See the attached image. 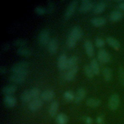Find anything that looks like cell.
Here are the masks:
<instances>
[{
	"label": "cell",
	"mask_w": 124,
	"mask_h": 124,
	"mask_svg": "<svg viewBox=\"0 0 124 124\" xmlns=\"http://www.w3.org/2000/svg\"><path fill=\"white\" fill-rule=\"evenodd\" d=\"M85 50L89 57H92L94 54V48L92 42L89 40H86L84 43Z\"/></svg>",
	"instance_id": "4fadbf2b"
},
{
	"label": "cell",
	"mask_w": 124,
	"mask_h": 124,
	"mask_svg": "<svg viewBox=\"0 0 124 124\" xmlns=\"http://www.w3.org/2000/svg\"><path fill=\"white\" fill-rule=\"evenodd\" d=\"M43 104V100L40 98L33 99L29 104V108L30 110L34 111L38 109Z\"/></svg>",
	"instance_id": "ba28073f"
},
{
	"label": "cell",
	"mask_w": 124,
	"mask_h": 124,
	"mask_svg": "<svg viewBox=\"0 0 124 124\" xmlns=\"http://www.w3.org/2000/svg\"><path fill=\"white\" fill-rule=\"evenodd\" d=\"M78 61V57L76 55H72L67 59L66 69H69L73 66L76 65V63Z\"/></svg>",
	"instance_id": "4316f807"
},
{
	"label": "cell",
	"mask_w": 124,
	"mask_h": 124,
	"mask_svg": "<svg viewBox=\"0 0 124 124\" xmlns=\"http://www.w3.org/2000/svg\"><path fill=\"white\" fill-rule=\"evenodd\" d=\"M75 95L74 93L71 91H66L63 93V97L64 99L68 101L74 100Z\"/></svg>",
	"instance_id": "d6a6232c"
},
{
	"label": "cell",
	"mask_w": 124,
	"mask_h": 124,
	"mask_svg": "<svg viewBox=\"0 0 124 124\" xmlns=\"http://www.w3.org/2000/svg\"><path fill=\"white\" fill-rule=\"evenodd\" d=\"M123 14L119 10H114L111 12L109 16V19L111 21L115 22L121 20L122 18Z\"/></svg>",
	"instance_id": "44dd1931"
},
{
	"label": "cell",
	"mask_w": 124,
	"mask_h": 124,
	"mask_svg": "<svg viewBox=\"0 0 124 124\" xmlns=\"http://www.w3.org/2000/svg\"><path fill=\"white\" fill-rule=\"evenodd\" d=\"M78 67L77 65L69 68L64 75V78L65 80L67 81L72 80L74 78L75 75L78 71Z\"/></svg>",
	"instance_id": "52a82bcc"
},
{
	"label": "cell",
	"mask_w": 124,
	"mask_h": 124,
	"mask_svg": "<svg viewBox=\"0 0 124 124\" xmlns=\"http://www.w3.org/2000/svg\"><path fill=\"white\" fill-rule=\"evenodd\" d=\"M94 74H97L99 72V65L98 62L95 59L92 60L90 65Z\"/></svg>",
	"instance_id": "f1b7e54d"
},
{
	"label": "cell",
	"mask_w": 124,
	"mask_h": 124,
	"mask_svg": "<svg viewBox=\"0 0 124 124\" xmlns=\"http://www.w3.org/2000/svg\"><path fill=\"white\" fill-rule=\"evenodd\" d=\"M96 123L97 124H104L105 123V120H104V118L103 116L102 115H100L98 116L96 119Z\"/></svg>",
	"instance_id": "ab89813d"
},
{
	"label": "cell",
	"mask_w": 124,
	"mask_h": 124,
	"mask_svg": "<svg viewBox=\"0 0 124 124\" xmlns=\"http://www.w3.org/2000/svg\"><path fill=\"white\" fill-rule=\"evenodd\" d=\"M67 59H68L66 54L64 53H62L59 55L57 62L58 67L59 69L60 70H63L66 69Z\"/></svg>",
	"instance_id": "9c48e42d"
},
{
	"label": "cell",
	"mask_w": 124,
	"mask_h": 124,
	"mask_svg": "<svg viewBox=\"0 0 124 124\" xmlns=\"http://www.w3.org/2000/svg\"><path fill=\"white\" fill-rule=\"evenodd\" d=\"M8 80L11 82L20 84L25 80V76L13 73L9 76Z\"/></svg>",
	"instance_id": "30bf717a"
},
{
	"label": "cell",
	"mask_w": 124,
	"mask_h": 124,
	"mask_svg": "<svg viewBox=\"0 0 124 124\" xmlns=\"http://www.w3.org/2000/svg\"><path fill=\"white\" fill-rule=\"evenodd\" d=\"M77 4L78 1L77 0H73L69 3L64 14V16L65 18H68L72 15L77 7Z\"/></svg>",
	"instance_id": "3957f363"
},
{
	"label": "cell",
	"mask_w": 124,
	"mask_h": 124,
	"mask_svg": "<svg viewBox=\"0 0 124 124\" xmlns=\"http://www.w3.org/2000/svg\"><path fill=\"white\" fill-rule=\"evenodd\" d=\"M10 70L13 74H16L23 76H26L28 74V70L27 68L17 66L15 64L11 66Z\"/></svg>",
	"instance_id": "8992f818"
},
{
	"label": "cell",
	"mask_w": 124,
	"mask_h": 124,
	"mask_svg": "<svg viewBox=\"0 0 124 124\" xmlns=\"http://www.w3.org/2000/svg\"><path fill=\"white\" fill-rule=\"evenodd\" d=\"M27 43L28 42L25 39L20 38L15 39L13 41V45L15 46H19V47H24L27 44Z\"/></svg>",
	"instance_id": "f546056e"
},
{
	"label": "cell",
	"mask_w": 124,
	"mask_h": 124,
	"mask_svg": "<svg viewBox=\"0 0 124 124\" xmlns=\"http://www.w3.org/2000/svg\"><path fill=\"white\" fill-rule=\"evenodd\" d=\"M118 77L121 85L124 86V68L122 66H120L118 69Z\"/></svg>",
	"instance_id": "836d02e7"
},
{
	"label": "cell",
	"mask_w": 124,
	"mask_h": 124,
	"mask_svg": "<svg viewBox=\"0 0 124 124\" xmlns=\"http://www.w3.org/2000/svg\"><path fill=\"white\" fill-rule=\"evenodd\" d=\"M47 47L50 53L52 54L55 53L58 48L57 40L55 38H50L47 44Z\"/></svg>",
	"instance_id": "7c38bea8"
},
{
	"label": "cell",
	"mask_w": 124,
	"mask_h": 124,
	"mask_svg": "<svg viewBox=\"0 0 124 124\" xmlns=\"http://www.w3.org/2000/svg\"><path fill=\"white\" fill-rule=\"evenodd\" d=\"M30 91L31 95V97L32 98H33L34 99L38 98V96L40 94V92L39 89L38 88L33 87L30 90Z\"/></svg>",
	"instance_id": "e575fe53"
},
{
	"label": "cell",
	"mask_w": 124,
	"mask_h": 124,
	"mask_svg": "<svg viewBox=\"0 0 124 124\" xmlns=\"http://www.w3.org/2000/svg\"><path fill=\"white\" fill-rule=\"evenodd\" d=\"M101 102L99 99L89 98L86 100L87 105L91 108H95L99 106L101 104Z\"/></svg>",
	"instance_id": "484cf974"
},
{
	"label": "cell",
	"mask_w": 124,
	"mask_h": 124,
	"mask_svg": "<svg viewBox=\"0 0 124 124\" xmlns=\"http://www.w3.org/2000/svg\"><path fill=\"white\" fill-rule=\"evenodd\" d=\"M6 72V68L4 66H0V73L1 74H4Z\"/></svg>",
	"instance_id": "7bdbcfd3"
},
{
	"label": "cell",
	"mask_w": 124,
	"mask_h": 124,
	"mask_svg": "<svg viewBox=\"0 0 124 124\" xmlns=\"http://www.w3.org/2000/svg\"><path fill=\"white\" fill-rule=\"evenodd\" d=\"M95 45L99 47H101L105 45L104 40L101 37H97L95 40Z\"/></svg>",
	"instance_id": "74e56055"
},
{
	"label": "cell",
	"mask_w": 124,
	"mask_h": 124,
	"mask_svg": "<svg viewBox=\"0 0 124 124\" xmlns=\"http://www.w3.org/2000/svg\"><path fill=\"white\" fill-rule=\"evenodd\" d=\"M84 71L85 75L89 78H92L93 76V72L90 66L88 64L85 65L84 66Z\"/></svg>",
	"instance_id": "1f68e13d"
},
{
	"label": "cell",
	"mask_w": 124,
	"mask_h": 124,
	"mask_svg": "<svg viewBox=\"0 0 124 124\" xmlns=\"http://www.w3.org/2000/svg\"><path fill=\"white\" fill-rule=\"evenodd\" d=\"M49 40L48 30L46 29L42 30L38 34V40L40 44L42 46H45L48 44Z\"/></svg>",
	"instance_id": "6da1fadb"
},
{
	"label": "cell",
	"mask_w": 124,
	"mask_h": 124,
	"mask_svg": "<svg viewBox=\"0 0 124 124\" xmlns=\"http://www.w3.org/2000/svg\"><path fill=\"white\" fill-rule=\"evenodd\" d=\"M54 93L51 90H46L41 93V98L44 101H50L54 97Z\"/></svg>",
	"instance_id": "5bb4252c"
},
{
	"label": "cell",
	"mask_w": 124,
	"mask_h": 124,
	"mask_svg": "<svg viewBox=\"0 0 124 124\" xmlns=\"http://www.w3.org/2000/svg\"><path fill=\"white\" fill-rule=\"evenodd\" d=\"M102 75L106 81H109L112 78V71L109 67H105L102 71Z\"/></svg>",
	"instance_id": "cb8c5ba5"
},
{
	"label": "cell",
	"mask_w": 124,
	"mask_h": 124,
	"mask_svg": "<svg viewBox=\"0 0 124 124\" xmlns=\"http://www.w3.org/2000/svg\"><path fill=\"white\" fill-rule=\"evenodd\" d=\"M91 22L93 25L96 27L102 26L104 25L106 22V19L101 16H95L91 18Z\"/></svg>",
	"instance_id": "ffe728a7"
},
{
	"label": "cell",
	"mask_w": 124,
	"mask_h": 124,
	"mask_svg": "<svg viewBox=\"0 0 124 124\" xmlns=\"http://www.w3.org/2000/svg\"><path fill=\"white\" fill-rule=\"evenodd\" d=\"M69 33L74 36L77 40L79 39L83 34L82 29L79 26L77 25L74 26L71 28Z\"/></svg>",
	"instance_id": "8fae6325"
},
{
	"label": "cell",
	"mask_w": 124,
	"mask_h": 124,
	"mask_svg": "<svg viewBox=\"0 0 124 124\" xmlns=\"http://www.w3.org/2000/svg\"><path fill=\"white\" fill-rule=\"evenodd\" d=\"M108 44L115 49H119L120 47V43L115 38L112 36H108L106 38Z\"/></svg>",
	"instance_id": "d6986e66"
},
{
	"label": "cell",
	"mask_w": 124,
	"mask_h": 124,
	"mask_svg": "<svg viewBox=\"0 0 124 124\" xmlns=\"http://www.w3.org/2000/svg\"><path fill=\"white\" fill-rule=\"evenodd\" d=\"M31 98L32 97L30 93V91L29 90L24 91L22 93L20 96L21 101L24 103H27L29 102Z\"/></svg>",
	"instance_id": "83f0119b"
},
{
	"label": "cell",
	"mask_w": 124,
	"mask_h": 124,
	"mask_svg": "<svg viewBox=\"0 0 124 124\" xmlns=\"http://www.w3.org/2000/svg\"><path fill=\"white\" fill-rule=\"evenodd\" d=\"M58 108H59L58 102L56 100L53 101L51 103V104L49 106V108L48 112H49V115L52 117L54 116L57 113Z\"/></svg>",
	"instance_id": "7402d4cb"
},
{
	"label": "cell",
	"mask_w": 124,
	"mask_h": 124,
	"mask_svg": "<svg viewBox=\"0 0 124 124\" xmlns=\"http://www.w3.org/2000/svg\"><path fill=\"white\" fill-rule=\"evenodd\" d=\"M86 95V91L83 88H79L77 91L76 94L75 96L74 102L76 103H79L84 98Z\"/></svg>",
	"instance_id": "e0dca14e"
},
{
	"label": "cell",
	"mask_w": 124,
	"mask_h": 124,
	"mask_svg": "<svg viewBox=\"0 0 124 124\" xmlns=\"http://www.w3.org/2000/svg\"><path fill=\"white\" fill-rule=\"evenodd\" d=\"M84 120L86 124H92L93 123V120L90 117H85Z\"/></svg>",
	"instance_id": "60d3db41"
},
{
	"label": "cell",
	"mask_w": 124,
	"mask_h": 124,
	"mask_svg": "<svg viewBox=\"0 0 124 124\" xmlns=\"http://www.w3.org/2000/svg\"><path fill=\"white\" fill-rule=\"evenodd\" d=\"M16 53L18 55L22 56H29L31 54V50L25 47H18L16 50Z\"/></svg>",
	"instance_id": "d4e9b609"
},
{
	"label": "cell",
	"mask_w": 124,
	"mask_h": 124,
	"mask_svg": "<svg viewBox=\"0 0 124 124\" xmlns=\"http://www.w3.org/2000/svg\"><path fill=\"white\" fill-rule=\"evenodd\" d=\"M118 7L119 8L122 10H123L124 11V1H122L121 2L118 3Z\"/></svg>",
	"instance_id": "ee69618b"
},
{
	"label": "cell",
	"mask_w": 124,
	"mask_h": 124,
	"mask_svg": "<svg viewBox=\"0 0 124 124\" xmlns=\"http://www.w3.org/2000/svg\"><path fill=\"white\" fill-rule=\"evenodd\" d=\"M3 102L7 107H13L16 103V99L12 95H5L3 98Z\"/></svg>",
	"instance_id": "2e32d148"
},
{
	"label": "cell",
	"mask_w": 124,
	"mask_h": 124,
	"mask_svg": "<svg viewBox=\"0 0 124 124\" xmlns=\"http://www.w3.org/2000/svg\"><path fill=\"white\" fill-rule=\"evenodd\" d=\"M14 64L17 66L22 67L24 68H27V67L29 65V63L28 62L26 61H23V60L18 61Z\"/></svg>",
	"instance_id": "f35d334b"
},
{
	"label": "cell",
	"mask_w": 124,
	"mask_h": 124,
	"mask_svg": "<svg viewBox=\"0 0 124 124\" xmlns=\"http://www.w3.org/2000/svg\"><path fill=\"white\" fill-rule=\"evenodd\" d=\"M97 59L101 62H108L110 59V56L107 50L104 48H101L98 51Z\"/></svg>",
	"instance_id": "277c9868"
},
{
	"label": "cell",
	"mask_w": 124,
	"mask_h": 124,
	"mask_svg": "<svg viewBox=\"0 0 124 124\" xmlns=\"http://www.w3.org/2000/svg\"><path fill=\"white\" fill-rule=\"evenodd\" d=\"M16 90V86L14 84H9L3 86L1 89L2 93L5 95H11Z\"/></svg>",
	"instance_id": "ac0fdd59"
},
{
	"label": "cell",
	"mask_w": 124,
	"mask_h": 124,
	"mask_svg": "<svg viewBox=\"0 0 124 124\" xmlns=\"http://www.w3.org/2000/svg\"><path fill=\"white\" fill-rule=\"evenodd\" d=\"M120 104V97L117 93L111 95L109 99L108 106L110 110H115L119 107Z\"/></svg>",
	"instance_id": "7a4b0ae2"
},
{
	"label": "cell",
	"mask_w": 124,
	"mask_h": 124,
	"mask_svg": "<svg viewBox=\"0 0 124 124\" xmlns=\"http://www.w3.org/2000/svg\"><path fill=\"white\" fill-rule=\"evenodd\" d=\"M34 11L38 15H43L46 12V8L41 5H37L35 6L34 7Z\"/></svg>",
	"instance_id": "d590c367"
},
{
	"label": "cell",
	"mask_w": 124,
	"mask_h": 124,
	"mask_svg": "<svg viewBox=\"0 0 124 124\" xmlns=\"http://www.w3.org/2000/svg\"><path fill=\"white\" fill-rule=\"evenodd\" d=\"M54 9V3L52 0H49L47 1L46 6V12L48 13H51L53 12Z\"/></svg>",
	"instance_id": "8d00e7d4"
},
{
	"label": "cell",
	"mask_w": 124,
	"mask_h": 124,
	"mask_svg": "<svg viewBox=\"0 0 124 124\" xmlns=\"http://www.w3.org/2000/svg\"><path fill=\"white\" fill-rule=\"evenodd\" d=\"M56 121L57 124H67L68 121V118L65 114L61 113L57 115L56 118Z\"/></svg>",
	"instance_id": "603a6c76"
},
{
	"label": "cell",
	"mask_w": 124,
	"mask_h": 124,
	"mask_svg": "<svg viewBox=\"0 0 124 124\" xmlns=\"http://www.w3.org/2000/svg\"><path fill=\"white\" fill-rule=\"evenodd\" d=\"M77 40L74 36L69 33L67 37L66 44L68 47H72L75 46Z\"/></svg>",
	"instance_id": "4dcf8cb0"
},
{
	"label": "cell",
	"mask_w": 124,
	"mask_h": 124,
	"mask_svg": "<svg viewBox=\"0 0 124 124\" xmlns=\"http://www.w3.org/2000/svg\"><path fill=\"white\" fill-rule=\"evenodd\" d=\"M81 4L78 7V11L80 12H86L91 8H93V2L91 0H81Z\"/></svg>",
	"instance_id": "5b68a950"
},
{
	"label": "cell",
	"mask_w": 124,
	"mask_h": 124,
	"mask_svg": "<svg viewBox=\"0 0 124 124\" xmlns=\"http://www.w3.org/2000/svg\"><path fill=\"white\" fill-rule=\"evenodd\" d=\"M10 46V44L8 43H4L2 46V49L3 50H7L9 49Z\"/></svg>",
	"instance_id": "b9f144b4"
},
{
	"label": "cell",
	"mask_w": 124,
	"mask_h": 124,
	"mask_svg": "<svg viewBox=\"0 0 124 124\" xmlns=\"http://www.w3.org/2000/svg\"><path fill=\"white\" fill-rule=\"evenodd\" d=\"M106 6V3L104 1H100L96 3L93 8V13L98 14L104 11Z\"/></svg>",
	"instance_id": "9a60e30c"
}]
</instances>
